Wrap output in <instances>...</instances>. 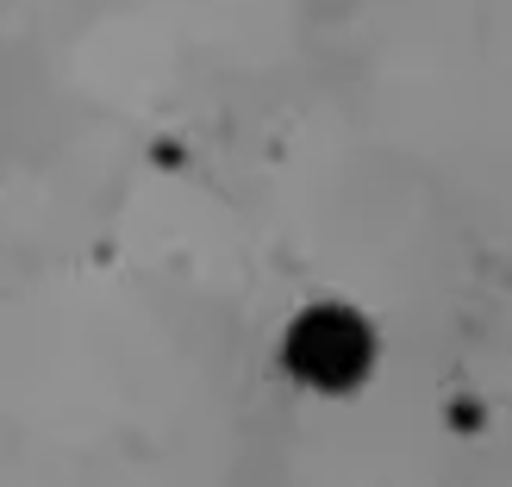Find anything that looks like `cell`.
<instances>
[{"instance_id": "1", "label": "cell", "mask_w": 512, "mask_h": 487, "mask_svg": "<svg viewBox=\"0 0 512 487\" xmlns=\"http://www.w3.org/2000/svg\"><path fill=\"white\" fill-rule=\"evenodd\" d=\"M375 363V338L369 325L350 313V306H313L300 313L294 331H288V369L313 388L338 394V388H356Z\"/></svg>"}]
</instances>
